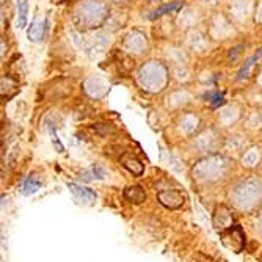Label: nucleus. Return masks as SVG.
Here are the masks:
<instances>
[{
    "instance_id": "nucleus-7",
    "label": "nucleus",
    "mask_w": 262,
    "mask_h": 262,
    "mask_svg": "<svg viewBox=\"0 0 262 262\" xmlns=\"http://www.w3.org/2000/svg\"><path fill=\"white\" fill-rule=\"evenodd\" d=\"M44 35V22H33L29 30V39L30 41H39Z\"/></svg>"
},
{
    "instance_id": "nucleus-3",
    "label": "nucleus",
    "mask_w": 262,
    "mask_h": 262,
    "mask_svg": "<svg viewBox=\"0 0 262 262\" xmlns=\"http://www.w3.org/2000/svg\"><path fill=\"white\" fill-rule=\"evenodd\" d=\"M121 162H123V165L126 166V168H127L132 174L140 176V174L143 173V163H141L135 156L127 154V156H124V157L121 159Z\"/></svg>"
},
{
    "instance_id": "nucleus-2",
    "label": "nucleus",
    "mask_w": 262,
    "mask_h": 262,
    "mask_svg": "<svg viewBox=\"0 0 262 262\" xmlns=\"http://www.w3.org/2000/svg\"><path fill=\"white\" fill-rule=\"evenodd\" d=\"M69 188L71 192H73L79 200L82 201H86V203H93L94 200H96V193L93 192V190L90 188H85V187H79L76 184H69Z\"/></svg>"
},
{
    "instance_id": "nucleus-8",
    "label": "nucleus",
    "mask_w": 262,
    "mask_h": 262,
    "mask_svg": "<svg viewBox=\"0 0 262 262\" xmlns=\"http://www.w3.org/2000/svg\"><path fill=\"white\" fill-rule=\"evenodd\" d=\"M262 57V49L256 54V55H253L244 66H242V69L239 71V79L242 80V79H247L248 77V74H250V71H251V68H253V64H254V61H257L259 58Z\"/></svg>"
},
{
    "instance_id": "nucleus-9",
    "label": "nucleus",
    "mask_w": 262,
    "mask_h": 262,
    "mask_svg": "<svg viewBox=\"0 0 262 262\" xmlns=\"http://www.w3.org/2000/svg\"><path fill=\"white\" fill-rule=\"evenodd\" d=\"M204 99H207L213 108H217V107L225 104V98H223V94H220V93H209L204 96Z\"/></svg>"
},
{
    "instance_id": "nucleus-4",
    "label": "nucleus",
    "mask_w": 262,
    "mask_h": 262,
    "mask_svg": "<svg viewBox=\"0 0 262 262\" xmlns=\"http://www.w3.org/2000/svg\"><path fill=\"white\" fill-rule=\"evenodd\" d=\"M29 19V0H17V27L24 29Z\"/></svg>"
},
{
    "instance_id": "nucleus-11",
    "label": "nucleus",
    "mask_w": 262,
    "mask_h": 262,
    "mask_svg": "<svg viewBox=\"0 0 262 262\" xmlns=\"http://www.w3.org/2000/svg\"><path fill=\"white\" fill-rule=\"evenodd\" d=\"M209 2H210V0H209Z\"/></svg>"
},
{
    "instance_id": "nucleus-10",
    "label": "nucleus",
    "mask_w": 262,
    "mask_h": 262,
    "mask_svg": "<svg viewBox=\"0 0 262 262\" xmlns=\"http://www.w3.org/2000/svg\"><path fill=\"white\" fill-rule=\"evenodd\" d=\"M39 187H41V184H39V182H36V181H35V178H29V179L26 181V184H24V193H27V195L35 193Z\"/></svg>"
},
{
    "instance_id": "nucleus-5",
    "label": "nucleus",
    "mask_w": 262,
    "mask_h": 262,
    "mask_svg": "<svg viewBox=\"0 0 262 262\" xmlns=\"http://www.w3.org/2000/svg\"><path fill=\"white\" fill-rule=\"evenodd\" d=\"M124 196H126L129 201H134V203H141V201H145V198H146L145 192H143L141 187H138V185L127 187V188L124 190Z\"/></svg>"
},
{
    "instance_id": "nucleus-6",
    "label": "nucleus",
    "mask_w": 262,
    "mask_h": 262,
    "mask_svg": "<svg viewBox=\"0 0 262 262\" xmlns=\"http://www.w3.org/2000/svg\"><path fill=\"white\" fill-rule=\"evenodd\" d=\"M182 4L181 2H173V4H166L160 8H157L152 14H149V19H157V17H162L163 14H168L171 11H176L178 8H181Z\"/></svg>"
},
{
    "instance_id": "nucleus-1",
    "label": "nucleus",
    "mask_w": 262,
    "mask_h": 262,
    "mask_svg": "<svg viewBox=\"0 0 262 262\" xmlns=\"http://www.w3.org/2000/svg\"><path fill=\"white\" fill-rule=\"evenodd\" d=\"M159 200L163 206L170 207V209H178L184 203V195L179 193L178 190H168V192H160Z\"/></svg>"
}]
</instances>
